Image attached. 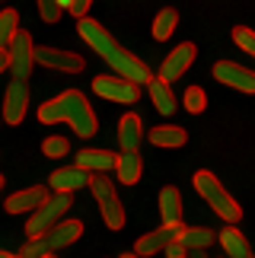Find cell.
<instances>
[{
  "mask_svg": "<svg viewBox=\"0 0 255 258\" xmlns=\"http://www.w3.org/2000/svg\"><path fill=\"white\" fill-rule=\"evenodd\" d=\"M26 105H29V86L23 80H13L7 86V96H4V121L19 124L26 118Z\"/></svg>",
  "mask_w": 255,
  "mask_h": 258,
  "instance_id": "5bb4252c",
  "label": "cell"
},
{
  "mask_svg": "<svg viewBox=\"0 0 255 258\" xmlns=\"http://www.w3.org/2000/svg\"><path fill=\"white\" fill-rule=\"evenodd\" d=\"M90 0H61V10L64 13H71L74 19H86V13H90Z\"/></svg>",
  "mask_w": 255,
  "mask_h": 258,
  "instance_id": "f546056e",
  "label": "cell"
},
{
  "mask_svg": "<svg viewBox=\"0 0 255 258\" xmlns=\"http://www.w3.org/2000/svg\"><path fill=\"white\" fill-rule=\"evenodd\" d=\"M252 258H255V255H252Z\"/></svg>",
  "mask_w": 255,
  "mask_h": 258,
  "instance_id": "74e56055",
  "label": "cell"
},
{
  "mask_svg": "<svg viewBox=\"0 0 255 258\" xmlns=\"http://www.w3.org/2000/svg\"><path fill=\"white\" fill-rule=\"evenodd\" d=\"M16 35H19V13L10 7L0 10V51H10Z\"/></svg>",
  "mask_w": 255,
  "mask_h": 258,
  "instance_id": "cb8c5ba5",
  "label": "cell"
},
{
  "mask_svg": "<svg viewBox=\"0 0 255 258\" xmlns=\"http://www.w3.org/2000/svg\"><path fill=\"white\" fill-rule=\"evenodd\" d=\"M118 258H141V255H134V252H124V255H118Z\"/></svg>",
  "mask_w": 255,
  "mask_h": 258,
  "instance_id": "836d02e7",
  "label": "cell"
},
{
  "mask_svg": "<svg viewBox=\"0 0 255 258\" xmlns=\"http://www.w3.org/2000/svg\"><path fill=\"white\" fill-rule=\"evenodd\" d=\"M0 258H19V255H13V252H4V249H0Z\"/></svg>",
  "mask_w": 255,
  "mask_h": 258,
  "instance_id": "d6a6232c",
  "label": "cell"
},
{
  "mask_svg": "<svg viewBox=\"0 0 255 258\" xmlns=\"http://www.w3.org/2000/svg\"><path fill=\"white\" fill-rule=\"evenodd\" d=\"M175 26H179V13H175L172 7L160 10L156 19H153V38H156V42H166V38L175 32Z\"/></svg>",
  "mask_w": 255,
  "mask_h": 258,
  "instance_id": "d4e9b609",
  "label": "cell"
},
{
  "mask_svg": "<svg viewBox=\"0 0 255 258\" xmlns=\"http://www.w3.org/2000/svg\"><path fill=\"white\" fill-rule=\"evenodd\" d=\"M233 42H236L246 54L255 57V32H252L249 26H236V29H233Z\"/></svg>",
  "mask_w": 255,
  "mask_h": 258,
  "instance_id": "83f0119b",
  "label": "cell"
},
{
  "mask_svg": "<svg viewBox=\"0 0 255 258\" xmlns=\"http://www.w3.org/2000/svg\"><path fill=\"white\" fill-rule=\"evenodd\" d=\"M182 105H185V112L201 115L204 108H208V93H204L201 86H188V89H185V96H182Z\"/></svg>",
  "mask_w": 255,
  "mask_h": 258,
  "instance_id": "484cf974",
  "label": "cell"
},
{
  "mask_svg": "<svg viewBox=\"0 0 255 258\" xmlns=\"http://www.w3.org/2000/svg\"><path fill=\"white\" fill-rule=\"evenodd\" d=\"M51 195H74L77 188H90V172L77 169V166H64V169H54L51 178Z\"/></svg>",
  "mask_w": 255,
  "mask_h": 258,
  "instance_id": "9a60e30c",
  "label": "cell"
},
{
  "mask_svg": "<svg viewBox=\"0 0 255 258\" xmlns=\"http://www.w3.org/2000/svg\"><path fill=\"white\" fill-rule=\"evenodd\" d=\"M0 188H4V175H0Z\"/></svg>",
  "mask_w": 255,
  "mask_h": 258,
  "instance_id": "d590c367",
  "label": "cell"
},
{
  "mask_svg": "<svg viewBox=\"0 0 255 258\" xmlns=\"http://www.w3.org/2000/svg\"><path fill=\"white\" fill-rule=\"evenodd\" d=\"M93 93L99 99H109V102H121V105H134L141 99V86L121 80L115 74H99L93 77Z\"/></svg>",
  "mask_w": 255,
  "mask_h": 258,
  "instance_id": "52a82bcc",
  "label": "cell"
},
{
  "mask_svg": "<svg viewBox=\"0 0 255 258\" xmlns=\"http://www.w3.org/2000/svg\"><path fill=\"white\" fill-rule=\"evenodd\" d=\"M141 141H144L141 118H137L134 112L121 115V121H118V147H121V153H137L141 150Z\"/></svg>",
  "mask_w": 255,
  "mask_h": 258,
  "instance_id": "e0dca14e",
  "label": "cell"
},
{
  "mask_svg": "<svg viewBox=\"0 0 255 258\" xmlns=\"http://www.w3.org/2000/svg\"><path fill=\"white\" fill-rule=\"evenodd\" d=\"M48 258H57V255H48Z\"/></svg>",
  "mask_w": 255,
  "mask_h": 258,
  "instance_id": "8d00e7d4",
  "label": "cell"
},
{
  "mask_svg": "<svg viewBox=\"0 0 255 258\" xmlns=\"http://www.w3.org/2000/svg\"><path fill=\"white\" fill-rule=\"evenodd\" d=\"M61 4H57V0H38V16L45 19V23H57V19H61Z\"/></svg>",
  "mask_w": 255,
  "mask_h": 258,
  "instance_id": "f1b7e54d",
  "label": "cell"
},
{
  "mask_svg": "<svg viewBox=\"0 0 255 258\" xmlns=\"http://www.w3.org/2000/svg\"><path fill=\"white\" fill-rule=\"evenodd\" d=\"M90 191L99 204V214H102V223L109 230H121L124 226V207L118 201V191H115V182L109 175H90Z\"/></svg>",
  "mask_w": 255,
  "mask_h": 258,
  "instance_id": "8992f818",
  "label": "cell"
},
{
  "mask_svg": "<svg viewBox=\"0 0 255 258\" xmlns=\"http://www.w3.org/2000/svg\"><path fill=\"white\" fill-rule=\"evenodd\" d=\"M42 153L48 156V160H61V156L71 153V141L61 134H51V137H45L42 141Z\"/></svg>",
  "mask_w": 255,
  "mask_h": 258,
  "instance_id": "4316f807",
  "label": "cell"
},
{
  "mask_svg": "<svg viewBox=\"0 0 255 258\" xmlns=\"http://www.w3.org/2000/svg\"><path fill=\"white\" fill-rule=\"evenodd\" d=\"M4 71H10V54L0 51V74H4Z\"/></svg>",
  "mask_w": 255,
  "mask_h": 258,
  "instance_id": "1f68e13d",
  "label": "cell"
},
{
  "mask_svg": "<svg viewBox=\"0 0 255 258\" xmlns=\"http://www.w3.org/2000/svg\"><path fill=\"white\" fill-rule=\"evenodd\" d=\"M10 74H13V80H29V74H32L35 67V45H32V35L23 32L19 29V35L13 38V45H10Z\"/></svg>",
  "mask_w": 255,
  "mask_h": 258,
  "instance_id": "ba28073f",
  "label": "cell"
},
{
  "mask_svg": "<svg viewBox=\"0 0 255 258\" xmlns=\"http://www.w3.org/2000/svg\"><path fill=\"white\" fill-rule=\"evenodd\" d=\"M35 64L48 67V71H61V74H80L86 61L74 51H64V48H51V45H38L35 48Z\"/></svg>",
  "mask_w": 255,
  "mask_h": 258,
  "instance_id": "9c48e42d",
  "label": "cell"
},
{
  "mask_svg": "<svg viewBox=\"0 0 255 258\" xmlns=\"http://www.w3.org/2000/svg\"><path fill=\"white\" fill-rule=\"evenodd\" d=\"M195 54H198V48H195L192 42H182L179 48H172L169 54L163 57V67H160V80L163 83H172V80H179V77L192 67L195 61Z\"/></svg>",
  "mask_w": 255,
  "mask_h": 258,
  "instance_id": "7c38bea8",
  "label": "cell"
},
{
  "mask_svg": "<svg viewBox=\"0 0 255 258\" xmlns=\"http://www.w3.org/2000/svg\"><path fill=\"white\" fill-rule=\"evenodd\" d=\"M74 204V195H48V201L38 207V211L29 217L26 223V236L29 239H38V236L51 233L61 220H67V211Z\"/></svg>",
  "mask_w": 255,
  "mask_h": 258,
  "instance_id": "5b68a950",
  "label": "cell"
},
{
  "mask_svg": "<svg viewBox=\"0 0 255 258\" xmlns=\"http://www.w3.org/2000/svg\"><path fill=\"white\" fill-rule=\"evenodd\" d=\"M115 163H118V153H109V150H93V147H86V150L77 153V169L90 172V175H105L115 169Z\"/></svg>",
  "mask_w": 255,
  "mask_h": 258,
  "instance_id": "2e32d148",
  "label": "cell"
},
{
  "mask_svg": "<svg viewBox=\"0 0 255 258\" xmlns=\"http://www.w3.org/2000/svg\"><path fill=\"white\" fill-rule=\"evenodd\" d=\"M80 236H83V223L80 220H61L51 233L38 236V239H26L23 249H19L16 255L19 258H48V255H54L57 249L74 245Z\"/></svg>",
  "mask_w": 255,
  "mask_h": 258,
  "instance_id": "277c9868",
  "label": "cell"
},
{
  "mask_svg": "<svg viewBox=\"0 0 255 258\" xmlns=\"http://www.w3.org/2000/svg\"><path fill=\"white\" fill-rule=\"evenodd\" d=\"M214 242H217V233L208 230V226H185L182 236H179V245L185 252H204Z\"/></svg>",
  "mask_w": 255,
  "mask_h": 258,
  "instance_id": "44dd1931",
  "label": "cell"
},
{
  "mask_svg": "<svg viewBox=\"0 0 255 258\" xmlns=\"http://www.w3.org/2000/svg\"><path fill=\"white\" fill-rule=\"evenodd\" d=\"M192 185H195V191L204 198V204H208L227 226H236V223L242 220V207H239V201L220 185V178L214 175V172L198 169V172H195V178H192Z\"/></svg>",
  "mask_w": 255,
  "mask_h": 258,
  "instance_id": "3957f363",
  "label": "cell"
},
{
  "mask_svg": "<svg viewBox=\"0 0 255 258\" xmlns=\"http://www.w3.org/2000/svg\"><path fill=\"white\" fill-rule=\"evenodd\" d=\"M214 80L230 89H239V93H255V71H249L242 64H233V61L214 64Z\"/></svg>",
  "mask_w": 255,
  "mask_h": 258,
  "instance_id": "30bf717a",
  "label": "cell"
},
{
  "mask_svg": "<svg viewBox=\"0 0 255 258\" xmlns=\"http://www.w3.org/2000/svg\"><path fill=\"white\" fill-rule=\"evenodd\" d=\"M160 217H163V226L182 223V191L175 185H166L160 191Z\"/></svg>",
  "mask_w": 255,
  "mask_h": 258,
  "instance_id": "d6986e66",
  "label": "cell"
},
{
  "mask_svg": "<svg viewBox=\"0 0 255 258\" xmlns=\"http://www.w3.org/2000/svg\"><path fill=\"white\" fill-rule=\"evenodd\" d=\"M185 230V223H175V226H160V230H153V233H147L137 239V249L134 255H141V258H150L156 252H166L172 242H179V236Z\"/></svg>",
  "mask_w": 255,
  "mask_h": 258,
  "instance_id": "8fae6325",
  "label": "cell"
},
{
  "mask_svg": "<svg viewBox=\"0 0 255 258\" xmlns=\"http://www.w3.org/2000/svg\"><path fill=\"white\" fill-rule=\"evenodd\" d=\"M38 121H42V124L64 121V124H71V131L77 137H93L96 127H99L90 99H86L80 89H64L61 96L42 102V108H38Z\"/></svg>",
  "mask_w": 255,
  "mask_h": 258,
  "instance_id": "7a4b0ae2",
  "label": "cell"
},
{
  "mask_svg": "<svg viewBox=\"0 0 255 258\" xmlns=\"http://www.w3.org/2000/svg\"><path fill=\"white\" fill-rule=\"evenodd\" d=\"M115 175H118V185H137V182H141V175H144L141 153H118Z\"/></svg>",
  "mask_w": 255,
  "mask_h": 258,
  "instance_id": "7402d4cb",
  "label": "cell"
},
{
  "mask_svg": "<svg viewBox=\"0 0 255 258\" xmlns=\"http://www.w3.org/2000/svg\"><path fill=\"white\" fill-rule=\"evenodd\" d=\"M166 258H188V252H185L179 242H172L169 249H166Z\"/></svg>",
  "mask_w": 255,
  "mask_h": 258,
  "instance_id": "4dcf8cb0",
  "label": "cell"
},
{
  "mask_svg": "<svg viewBox=\"0 0 255 258\" xmlns=\"http://www.w3.org/2000/svg\"><path fill=\"white\" fill-rule=\"evenodd\" d=\"M45 201H48V188L32 185V188H23V191H13V195H10L7 204H4V211L7 214H29V217H32Z\"/></svg>",
  "mask_w": 255,
  "mask_h": 258,
  "instance_id": "4fadbf2b",
  "label": "cell"
},
{
  "mask_svg": "<svg viewBox=\"0 0 255 258\" xmlns=\"http://www.w3.org/2000/svg\"><path fill=\"white\" fill-rule=\"evenodd\" d=\"M217 242L223 245L227 258H252V245L246 239V233L236 230V226H223V230L217 233Z\"/></svg>",
  "mask_w": 255,
  "mask_h": 258,
  "instance_id": "ac0fdd59",
  "label": "cell"
},
{
  "mask_svg": "<svg viewBox=\"0 0 255 258\" xmlns=\"http://www.w3.org/2000/svg\"><path fill=\"white\" fill-rule=\"evenodd\" d=\"M147 93H150L153 108H156L160 115H172V112H175V93L169 89V83L160 80V77H153V80L147 83Z\"/></svg>",
  "mask_w": 255,
  "mask_h": 258,
  "instance_id": "603a6c76",
  "label": "cell"
},
{
  "mask_svg": "<svg viewBox=\"0 0 255 258\" xmlns=\"http://www.w3.org/2000/svg\"><path fill=\"white\" fill-rule=\"evenodd\" d=\"M147 141H150L153 147L179 150V147H185V141H188V131L179 127V124H160V127H153V131L147 134Z\"/></svg>",
  "mask_w": 255,
  "mask_h": 258,
  "instance_id": "ffe728a7",
  "label": "cell"
},
{
  "mask_svg": "<svg viewBox=\"0 0 255 258\" xmlns=\"http://www.w3.org/2000/svg\"><path fill=\"white\" fill-rule=\"evenodd\" d=\"M188 258H204V252H188Z\"/></svg>",
  "mask_w": 255,
  "mask_h": 258,
  "instance_id": "e575fe53",
  "label": "cell"
},
{
  "mask_svg": "<svg viewBox=\"0 0 255 258\" xmlns=\"http://www.w3.org/2000/svg\"><path fill=\"white\" fill-rule=\"evenodd\" d=\"M80 38L86 45L93 48L99 57H105V64L115 71V77H121V80H128V83H150L153 80V74H150V67H147L141 57H134L131 51H124V48L112 38V32L105 29L102 23H96V19H80Z\"/></svg>",
  "mask_w": 255,
  "mask_h": 258,
  "instance_id": "6da1fadb",
  "label": "cell"
}]
</instances>
